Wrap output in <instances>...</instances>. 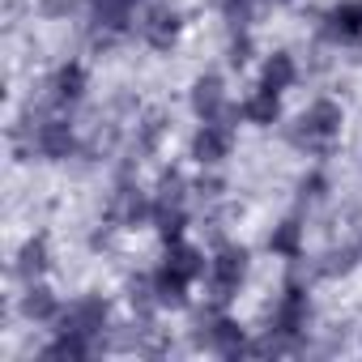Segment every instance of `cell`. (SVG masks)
Listing matches in <instances>:
<instances>
[{"label": "cell", "instance_id": "cell-23", "mask_svg": "<svg viewBox=\"0 0 362 362\" xmlns=\"http://www.w3.org/2000/svg\"><path fill=\"white\" fill-rule=\"evenodd\" d=\"M94 345H98V341H90V337H81V332H64V328H56V341H52L43 354H47V358L81 362V358H90V354H94Z\"/></svg>", "mask_w": 362, "mask_h": 362}, {"label": "cell", "instance_id": "cell-28", "mask_svg": "<svg viewBox=\"0 0 362 362\" xmlns=\"http://www.w3.org/2000/svg\"><path fill=\"white\" fill-rule=\"evenodd\" d=\"M226 60H230V69H243V64L252 60V35H247V30H235L230 47H226Z\"/></svg>", "mask_w": 362, "mask_h": 362}, {"label": "cell", "instance_id": "cell-12", "mask_svg": "<svg viewBox=\"0 0 362 362\" xmlns=\"http://www.w3.org/2000/svg\"><path fill=\"white\" fill-rule=\"evenodd\" d=\"M86 86H90L86 64H81V60H69V64H60V69L52 73V81H47V103H52L56 111H69V107H77V103L86 98Z\"/></svg>", "mask_w": 362, "mask_h": 362}, {"label": "cell", "instance_id": "cell-13", "mask_svg": "<svg viewBox=\"0 0 362 362\" xmlns=\"http://www.w3.org/2000/svg\"><path fill=\"white\" fill-rule=\"evenodd\" d=\"M188 103H192L201 124L205 119H230V94H226V81L218 73H201L192 81V98Z\"/></svg>", "mask_w": 362, "mask_h": 362}, {"label": "cell", "instance_id": "cell-5", "mask_svg": "<svg viewBox=\"0 0 362 362\" xmlns=\"http://www.w3.org/2000/svg\"><path fill=\"white\" fill-rule=\"evenodd\" d=\"M192 341H197L201 349L218 354V358H243V354H252V341L243 337V328H239L226 311H218V307H214V311H201Z\"/></svg>", "mask_w": 362, "mask_h": 362}, {"label": "cell", "instance_id": "cell-14", "mask_svg": "<svg viewBox=\"0 0 362 362\" xmlns=\"http://www.w3.org/2000/svg\"><path fill=\"white\" fill-rule=\"evenodd\" d=\"M320 35L328 43H358L362 39V0H337L320 18Z\"/></svg>", "mask_w": 362, "mask_h": 362}, {"label": "cell", "instance_id": "cell-26", "mask_svg": "<svg viewBox=\"0 0 362 362\" xmlns=\"http://www.w3.org/2000/svg\"><path fill=\"white\" fill-rule=\"evenodd\" d=\"M218 13L230 22V30H247V22L256 18V0H218Z\"/></svg>", "mask_w": 362, "mask_h": 362}, {"label": "cell", "instance_id": "cell-20", "mask_svg": "<svg viewBox=\"0 0 362 362\" xmlns=\"http://www.w3.org/2000/svg\"><path fill=\"white\" fill-rule=\"evenodd\" d=\"M188 290H192V281H184V277H175L166 264H158L153 269V294H158V307L166 311H179V307H188Z\"/></svg>", "mask_w": 362, "mask_h": 362}, {"label": "cell", "instance_id": "cell-1", "mask_svg": "<svg viewBox=\"0 0 362 362\" xmlns=\"http://www.w3.org/2000/svg\"><path fill=\"white\" fill-rule=\"evenodd\" d=\"M307 332H311V298H307V286L298 277H290L281 298H277V307H273L269 332L252 345V354H264V358L303 354L307 349Z\"/></svg>", "mask_w": 362, "mask_h": 362}, {"label": "cell", "instance_id": "cell-16", "mask_svg": "<svg viewBox=\"0 0 362 362\" xmlns=\"http://www.w3.org/2000/svg\"><path fill=\"white\" fill-rule=\"evenodd\" d=\"M18 311H22L30 324H52V320H60V303H56V294H52L43 281H26L22 298H18Z\"/></svg>", "mask_w": 362, "mask_h": 362}, {"label": "cell", "instance_id": "cell-21", "mask_svg": "<svg viewBox=\"0 0 362 362\" xmlns=\"http://www.w3.org/2000/svg\"><path fill=\"white\" fill-rule=\"evenodd\" d=\"M269 252L281 256V260H298L303 256V222L298 218H286L269 230Z\"/></svg>", "mask_w": 362, "mask_h": 362}, {"label": "cell", "instance_id": "cell-31", "mask_svg": "<svg viewBox=\"0 0 362 362\" xmlns=\"http://www.w3.org/2000/svg\"><path fill=\"white\" fill-rule=\"evenodd\" d=\"M358 247H362V235H358Z\"/></svg>", "mask_w": 362, "mask_h": 362}, {"label": "cell", "instance_id": "cell-17", "mask_svg": "<svg viewBox=\"0 0 362 362\" xmlns=\"http://www.w3.org/2000/svg\"><path fill=\"white\" fill-rule=\"evenodd\" d=\"M162 264H166L175 277H184V281H197V277H205V256H201L192 243H184V239L166 243V256H162Z\"/></svg>", "mask_w": 362, "mask_h": 362}, {"label": "cell", "instance_id": "cell-9", "mask_svg": "<svg viewBox=\"0 0 362 362\" xmlns=\"http://www.w3.org/2000/svg\"><path fill=\"white\" fill-rule=\"evenodd\" d=\"M56 324H60L64 332H81V337L98 341V337L107 332V324H111V303H107L103 294H81V298L69 303V311H60Z\"/></svg>", "mask_w": 362, "mask_h": 362}, {"label": "cell", "instance_id": "cell-8", "mask_svg": "<svg viewBox=\"0 0 362 362\" xmlns=\"http://www.w3.org/2000/svg\"><path fill=\"white\" fill-rule=\"evenodd\" d=\"M136 35L145 47L153 52H170L179 43V35H184V18H179L175 5H166V0H158V5H149L141 18H136Z\"/></svg>", "mask_w": 362, "mask_h": 362}, {"label": "cell", "instance_id": "cell-2", "mask_svg": "<svg viewBox=\"0 0 362 362\" xmlns=\"http://www.w3.org/2000/svg\"><path fill=\"white\" fill-rule=\"evenodd\" d=\"M341 124H345V111L341 103L332 98H315L307 111H298V119L286 128V141L294 149H307V153H328L341 136Z\"/></svg>", "mask_w": 362, "mask_h": 362}, {"label": "cell", "instance_id": "cell-30", "mask_svg": "<svg viewBox=\"0 0 362 362\" xmlns=\"http://www.w3.org/2000/svg\"><path fill=\"white\" fill-rule=\"evenodd\" d=\"M269 5H294V0H269Z\"/></svg>", "mask_w": 362, "mask_h": 362}, {"label": "cell", "instance_id": "cell-6", "mask_svg": "<svg viewBox=\"0 0 362 362\" xmlns=\"http://www.w3.org/2000/svg\"><path fill=\"white\" fill-rule=\"evenodd\" d=\"M247 269H252V256L243 243H222L209 260V286H214V298L218 303H230L243 281H247Z\"/></svg>", "mask_w": 362, "mask_h": 362}, {"label": "cell", "instance_id": "cell-4", "mask_svg": "<svg viewBox=\"0 0 362 362\" xmlns=\"http://www.w3.org/2000/svg\"><path fill=\"white\" fill-rule=\"evenodd\" d=\"M153 230L175 243V239H184V226H188V179L179 175V170H162L158 179V192H153Z\"/></svg>", "mask_w": 362, "mask_h": 362}, {"label": "cell", "instance_id": "cell-22", "mask_svg": "<svg viewBox=\"0 0 362 362\" xmlns=\"http://www.w3.org/2000/svg\"><path fill=\"white\" fill-rule=\"evenodd\" d=\"M358 260H362V247H358V243L328 247V252L315 260V273H320V277H345V273H354V269H358Z\"/></svg>", "mask_w": 362, "mask_h": 362}, {"label": "cell", "instance_id": "cell-3", "mask_svg": "<svg viewBox=\"0 0 362 362\" xmlns=\"http://www.w3.org/2000/svg\"><path fill=\"white\" fill-rule=\"evenodd\" d=\"M18 136V153H39L43 162H69L77 153V132L64 115H39V119H22Z\"/></svg>", "mask_w": 362, "mask_h": 362}, {"label": "cell", "instance_id": "cell-27", "mask_svg": "<svg viewBox=\"0 0 362 362\" xmlns=\"http://www.w3.org/2000/svg\"><path fill=\"white\" fill-rule=\"evenodd\" d=\"M298 192H303V201H311V205L324 201V197H328V175H324V170L303 175V179H298Z\"/></svg>", "mask_w": 362, "mask_h": 362}, {"label": "cell", "instance_id": "cell-10", "mask_svg": "<svg viewBox=\"0 0 362 362\" xmlns=\"http://www.w3.org/2000/svg\"><path fill=\"white\" fill-rule=\"evenodd\" d=\"M235 149V124L230 119H205L192 136V158L201 166H222Z\"/></svg>", "mask_w": 362, "mask_h": 362}, {"label": "cell", "instance_id": "cell-29", "mask_svg": "<svg viewBox=\"0 0 362 362\" xmlns=\"http://www.w3.org/2000/svg\"><path fill=\"white\" fill-rule=\"evenodd\" d=\"M35 9H39V18H47V22H64V18H73L77 0H35Z\"/></svg>", "mask_w": 362, "mask_h": 362}, {"label": "cell", "instance_id": "cell-15", "mask_svg": "<svg viewBox=\"0 0 362 362\" xmlns=\"http://www.w3.org/2000/svg\"><path fill=\"white\" fill-rule=\"evenodd\" d=\"M47 264H52V243H47V235H35V239H26L22 243V252H18V260H13V277L26 286V281H39L43 273H47Z\"/></svg>", "mask_w": 362, "mask_h": 362}, {"label": "cell", "instance_id": "cell-18", "mask_svg": "<svg viewBox=\"0 0 362 362\" xmlns=\"http://www.w3.org/2000/svg\"><path fill=\"white\" fill-rule=\"evenodd\" d=\"M294 81H298V64H294V56H290V52H273V56L264 60V69H260V90H269V94H286Z\"/></svg>", "mask_w": 362, "mask_h": 362}, {"label": "cell", "instance_id": "cell-7", "mask_svg": "<svg viewBox=\"0 0 362 362\" xmlns=\"http://www.w3.org/2000/svg\"><path fill=\"white\" fill-rule=\"evenodd\" d=\"M149 218H153V197L124 175L115 184V192H111V201H107V226L128 230V226H145Z\"/></svg>", "mask_w": 362, "mask_h": 362}, {"label": "cell", "instance_id": "cell-19", "mask_svg": "<svg viewBox=\"0 0 362 362\" xmlns=\"http://www.w3.org/2000/svg\"><path fill=\"white\" fill-rule=\"evenodd\" d=\"M239 115H243L247 124H256V128H269V124L281 119V94H269V90L256 86V94H247V98L239 103Z\"/></svg>", "mask_w": 362, "mask_h": 362}, {"label": "cell", "instance_id": "cell-11", "mask_svg": "<svg viewBox=\"0 0 362 362\" xmlns=\"http://www.w3.org/2000/svg\"><path fill=\"white\" fill-rule=\"evenodd\" d=\"M86 5H90V18H94V35L103 43H115L119 35H128L141 0H86Z\"/></svg>", "mask_w": 362, "mask_h": 362}, {"label": "cell", "instance_id": "cell-24", "mask_svg": "<svg viewBox=\"0 0 362 362\" xmlns=\"http://www.w3.org/2000/svg\"><path fill=\"white\" fill-rule=\"evenodd\" d=\"M166 136V115L162 111H145L136 124V153H153Z\"/></svg>", "mask_w": 362, "mask_h": 362}, {"label": "cell", "instance_id": "cell-25", "mask_svg": "<svg viewBox=\"0 0 362 362\" xmlns=\"http://www.w3.org/2000/svg\"><path fill=\"white\" fill-rule=\"evenodd\" d=\"M128 303H132V311H136L141 320H149L153 311H162V307H158V294H153V273L128 281Z\"/></svg>", "mask_w": 362, "mask_h": 362}]
</instances>
